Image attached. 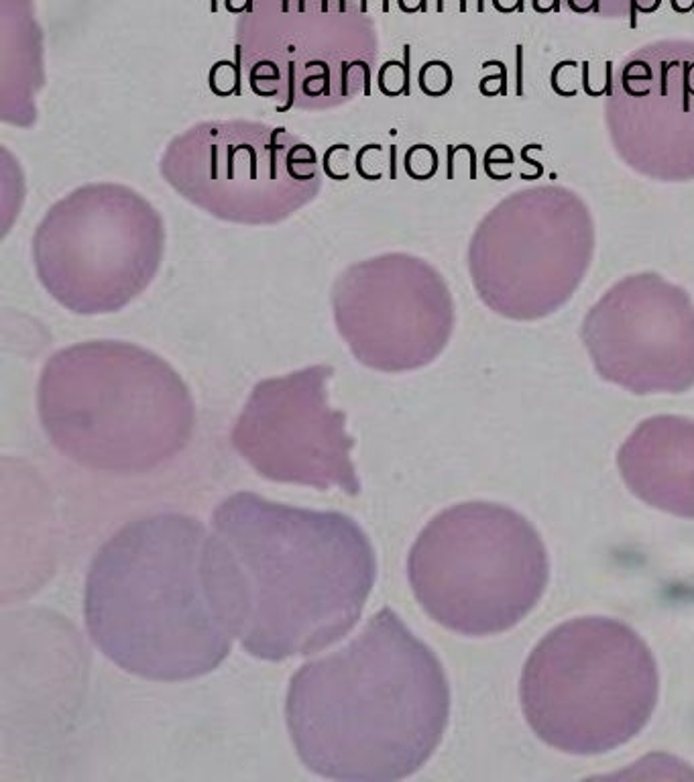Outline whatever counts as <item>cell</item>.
Here are the masks:
<instances>
[{"mask_svg":"<svg viewBox=\"0 0 694 782\" xmlns=\"http://www.w3.org/2000/svg\"><path fill=\"white\" fill-rule=\"evenodd\" d=\"M450 687L430 646L389 608L341 650L293 674L286 722L298 758L342 782H395L438 748Z\"/></svg>","mask_w":694,"mask_h":782,"instance_id":"cell-2","label":"cell"},{"mask_svg":"<svg viewBox=\"0 0 694 782\" xmlns=\"http://www.w3.org/2000/svg\"><path fill=\"white\" fill-rule=\"evenodd\" d=\"M212 566L235 636L255 659L316 654L357 624L377 579L349 515L235 493L212 518Z\"/></svg>","mask_w":694,"mask_h":782,"instance_id":"cell-1","label":"cell"},{"mask_svg":"<svg viewBox=\"0 0 694 782\" xmlns=\"http://www.w3.org/2000/svg\"><path fill=\"white\" fill-rule=\"evenodd\" d=\"M583 339L603 379L634 394L694 386V306L660 280H629L594 306Z\"/></svg>","mask_w":694,"mask_h":782,"instance_id":"cell-12","label":"cell"},{"mask_svg":"<svg viewBox=\"0 0 694 782\" xmlns=\"http://www.w3.org/2000/svg\"><path fill=\"white\" fill-rule=\"evenodd\" d=\"M407 579L436 624L462 636L511 629L542 599L548 553L521 513L458 503L428 522L407 556Z\"/></svg>","mask_w":694,"mask_h":782,"instance_id":"cell-6","label":"cell"},{"mask_svg":"<svg viewBox=\"0 0 694 782\" xmlns=\"http://www.w3.org/2000/svg\"><path fill=\"white\" fill-rule=\"evenodd\" d=\"M332 312L354 359L384 373L430 365L455 328L447 281L428 261L407 253L349 265L334 281Z\"/></svg>","mask_w":694,"mask_h":782,"instance_id":"cell-10","label":"cell"},{"mask_svg":"<svg viewBox=\"0 0 694 782\" xmlns=\"http://www.w3.org/2000/svg\"><path fill=\"white\" fill-rule=\"evenodd\" d=\"M237 58L257 96L328 111L371 92L377 46L349 0H279L240 29Z\"/></svg>","mask_w":694,"mask_h":782,"instance_id":"cell-9","label":"cell"},{"mask_svg":"<svg viewBox=\"0 0 694 782\" xmlns=\"http://www.w3.org/2000/svg\"><path fill=\"white\" fill-rule=\"evenodd\" d=\"M609 131L626 162L649 177H694V59H629L607 102Z\"/></svg>","mask_w":694,"mask_h":782,"instance_id":"cell-13","label":"cell"},{"mask_svg":"<svg viewBox=\"0 0 694 782\" xmlns=\"http://www.w3.org/2000/svg\"><path fill=\"white\" fill-rule=\"evenodd\" d=\"M332 375V367L314 365L253 387L230 439L261 477L320 491L338 487L349 495L361 493L346 416L328 402Z\"/></svg>","mask_w":694,"mask_h":782,"instance_id":"cell-11","label":"cell"},{"mask_svg":"<svg viewBox=\"0 0 694 782\" xmlns=\"http://www.w3.org/2000/svg\"><path fill=\"white\" fill-rule=\"evenodd\" d=\"M84 613L106 659L157 682L216 671L237 638L208 530L175 512L129 522L98 550L86 576Z\"/></svg>","mask_w":694,"mask_h":782,"instance_id":"cell-3","label":"cell"},{"mask_svg":"<svg viewBox=\"0 0 694 782\" xmlns=\"http://www.w3.org/2000/svg\"><path fill=\"white\" fill-rule=\"evenodd\" d=\"M617 467L629 491L652 508L694 520V420L647 417L621 444Z\"/></svg>","mask_w":694,"mask_h":782,"instance_id":"cell-14","label":"cell"},{"mask_svg":"<svg viewBox=\"0 0 694 782\" xmlns=\"http://www.w3.org/2000/svg\"><path fill=\"white\" fill-rule=\"evenodd\" d=\"M43 432L72 463L135 477L188 447L195 406L159 354L122 341H88L51 354L37 386Z\"/></svg>","mask_w":694,"mask_h":782,"instance_id":"cell-4","label":"cell"},{"mask_svg":"<svg viewBox=\"0 0 694 782\" xmlns=\"http://www.w3.org/2000/svg\"><path fill=\"white\" fill-rule=\"evenodd\" d=\"M165 225L129 185L88 184L58 200L33 235L35 273L74 314L119 312L157 278Z\"/></svg>","mask_w":694,"mask_h":782,"instance_id":"cell-7","label":"cell"},{"mask_svg":"<svg viewBox=\"0 0 694 782\" xmlns=\"http://www.w3.org/2000/svg\"><path fill=\"white\" fill-rule=\"evenodd\" d=\"M660 677L636 629L609 618L558 626L523 666L520 701L542 742L578 756L627 744L652 717Z\"/></svg>","mask_w":694,"mask_h":782,"instance_id":"cell-5","label":"cell"},{"mask_svg":"<svg viewBox=\"0 0 694 782\" xmlns=\"http://www.w3.org/2000/svg\"><path fill=\"white\" fill-rule=\"evenodd\" d=\"M495 8H499L501 13H511V11H521L523 3L521 0H493Z\"/></svg>","mask_w":694,"mask_h":782,"instance_id":"cell-16","label":"cell"},{"mask_svg":"<svg viewBox=\"0 0 694 782\" xmlns=\"http://www.w3.org/2000/svg\"><path fill=\"white\" fill-rule=\"evenodd\" d=\"M159 170L165 182L218 220L271 227L318 198V153L291 131L228 119L192 124L169 141Z\"/></svg>","mask_w":694,"mask_h":782,"instance_id":"cell-8","label":"cell"},{"mask_svg":"<svg viewBox=\"0 0 694 782\" xmlns=\"http://www.w3.org/2000/svg\"><path fill=\"white\" fill-rule=\"evenodd\" d=\"M662 0H629V16L631 25H636V13H654L660 8Z\"/></svg>","mask_w":694,"mask_h":782,"instance_id":"cell-15","label":"cell"}]
</instances>
